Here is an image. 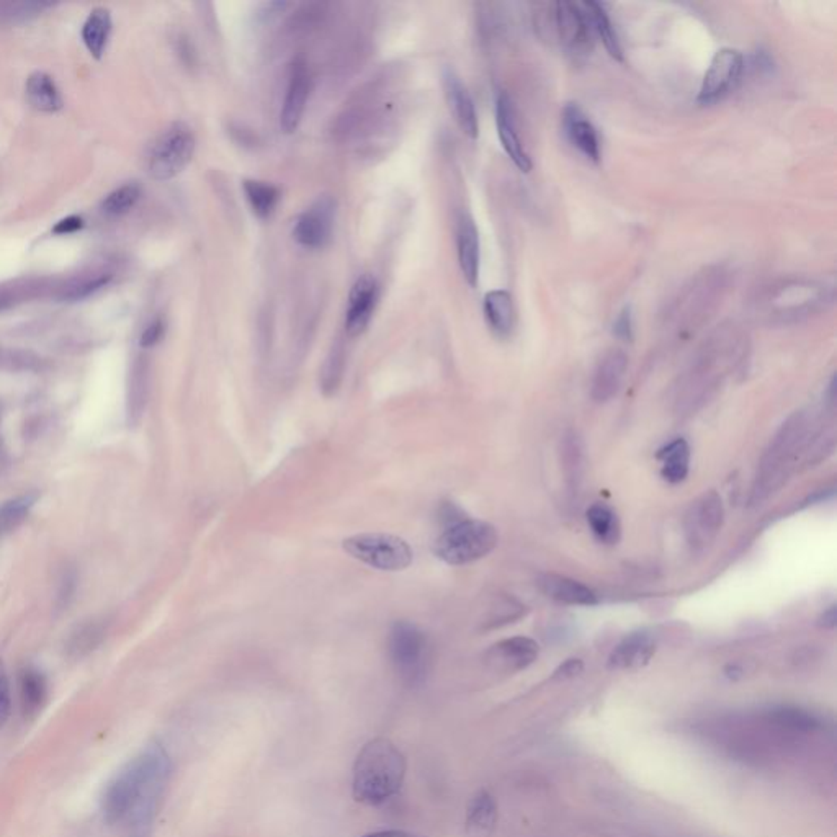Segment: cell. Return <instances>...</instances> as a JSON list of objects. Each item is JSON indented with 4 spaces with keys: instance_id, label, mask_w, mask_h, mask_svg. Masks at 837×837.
Listing matches in <instances>:
<instances>
[{
    "instance_id": "obj_6",
    "label": "cell",
    "mask_w": 837,
    "mask_h": 837,
    "mask_svg": "<svg viewBox=\"0 0 837 837\" xmlns=\"http://www.w3.org/2000/svg\"><path fill=\"white\" fill-rule=\"evenodd\" d=\"M498 532L482 520L462 519L442 532L434 553L446 565L463 566L489 555L498 546Z\"/></svg>"
},
{
    "instance_id": "obj_24",
    "label": "cell",
    "mask_w": 837,
    "mask_h": 837,
    "mask_svg": "<svg viewBox=\"0 0 837 837\" xmlns=\"http://www.w3.org/2000/svg\"><path fill=\"white\" fill-rule=\"evenodd\" d=\"M484 318L488 326L498 337H509L515 324L514 300L507 290H492L486 293L482 301Z\"/></svg>"
},
{
    "instance_id": "obj_23",
    "label": "cell",
    "mask_w": 837,
    "mask_h": 837,
    "mask_svg": "<svg viewBox=\"0 0 837 837\" xmlns=\"http://www.w3.org/2000/svg\"><path fill=\"white\" fill-rule=\"evenodd\" d=\"M498 823V805L491 793L480 790L466 808L468 837H491Z\"/></svg>"
},
{
    "instance_id": "obj_14",
    "label": "cell",
    "mask_w": 837,
    "mask_h": 837,
    "mask_svg": "<svg viewBox=\"0 0 837 837\" xmlns=\"http://www.w3.org/2000/svg\"><path fill=\"white\" fill-rule=\"evenodd\" d=\"M496 127H498V135L501 139L502 147L506 154L509 155L510 161L519 169L520 172H530L532 159L520 139L515 109L506 92H499L496 99Z\"/></svg>"
},
{
    "instance_id": "obj_2",
    "label": "cell",
    "mask_w": 837,
    "mask_h": 837,
    "mask_svg": "<svg viewBox=\"0 0 837 837\" xmlns=\"http://www.w3.org/2000/svg\"><path fill=\"white\" fill-rule=\"evenodd\" d=\"M408 764L406 757L386 737H374L358 753L354 764L352 793L358 803L380 806L402 789Z\"/></svg>"
},
{
    "instance_id": "obj_40",
    "label": "cell",
    "mask_w": 837,
    "mask_h": 837,
    "mask_svg": "<svg viewBox=\"0 0 837 837\" xmlns=\"http://www.w3.org/2000/svg\"><path fill=\"white\" fill-rule=\"evenodd\" d=\"M165 332V324L164 321L161 318L154 319L147 324L146 329L143 330L141 334V339H139V346L145 347V348H151V347L157 346L161 342V339L164 337Z\"/></svg>"
},
{
    "instance_id": "obj_32",
    "label": "cell",
    "mask_w": 837,
    "mask_h": 837,
    "mask_svg": "<svg viewBox=\"0 0 837 837\" xmlns=\"http://www.w3.org/2000/svg\"><path fill=\"white\" fill-rule=\"evenodd\" d=\"M563 463H565L566 481L569 492H577L579 482L583 480L584 448L581 438L574 432L563 438Z\"/></svg>"
},
{
    "instance_id": "obj_12",
    "label": "cell",
    "mask_w": 837,
    "mask_h": 837,
    "mask_svg": "<svg viewBox=\"0 0 837 837\" xmlns=\"http://www.w3.org/2000/svg\"><path fill=\"white\" fill-rule=\"evenodd\" d=\"M336 219V200L329 195L319 197L310 208L303 211L295 221L293 237L303 247H324L332 236Z\"/></svg>"
},
{
    "instance_id": "obj_9",
    "label": "cell",
    "mask_w": 837,
    "mask_h": 837,
    "mask_svg": "<svg viewBox=\"0 0 837 837\" xmlns=\"http://www.w3.org/2000/svg\"><path fill=\"white\" fill-rule=\"evenodd\" d=\"M195 153V137L189 125L172 123L157 137L151 149L147 169L155 181H171L190 164Z\"/></svg>"
},
{
    "instance_id": "obj_38",
    "label": "cell",
    "mask_w": 837,
    "mask_h": 837,
    "mask_svg": "<svg viewBox=\"0 0 837 837\" xmlns=\"http://www.w3.org/2000/svg\"><path fill=\"white\" fill-rule=\"evenodd\" d=\"M12 713V697L5 665L0 661V729L7 725Z\"/></svg>"
},
{
    "instance_id": "obj_5",
    "label": "cell",
    "mask_w": 837,
    "mask_h": 837,
    "mask_svg": "<svg viewBox=\"0 0 837 837\" xmlns=\"http://www.w3.org/2000/svg\"><path fill=\"white\" fill-rule=\"evenodd\" d=\"M535 30L543 40H551L568 55L586 56L594 46V30L583 4L553 2L535 5Z\"/></svg>"
},
{
    "instance_id": "obj_19",
    "label": "cell",
    "mask_w": 837,
    "mask_h": 837,
    "mask_svg": "<svg viewBox=\"0 0 837 837\" xmlns=\"http://www.w3.org/2000/svg\"><path fill=\"white\" fill-rule=\"evenodd\" d=\"M444 89H445L446 101L452 110L455 121L464 135L476 139L480 135V123L478 113L474 107L473 97L462 79L456 75L455 71L445 69L444 71Z\"/></svg>"
},
{
    "instance_id": "obj_3",
    "label": "cell",
    "mask_w": 837,
    "mask_h": 837,
    "mask_svg": "<svg viewBox=\"0 0 837 837\" xmlns=\"http://www.w3.org/2000/svg\"><path fill=\"white\" fill-rule=\"evenodd\" d=\"M813 440V422L808 414L795 412L783 422L762 456L753 488V504H761L782 488Z\"/></svg>"
},
{
    "instance_id": "obj_20",
    "label": "cell",
    "mask_w": 837,
    "mask_h": 837,
    "mask_svg": "<svg viewBox=\"0 0 837 837\" xmlns=\"http://www.w3.org/2000/svg\"><path fill=\"white\" fill-rule=\"evenodd\" d=\"M456 251H458V264L463 273L464 280L470 286H476L480 280L481 244H480V233L474 225V219L470 215H462L458 219Z\"/></svg>"
},
{
    "instance_id": "obj_7",
    "label": "cell",
    "mask_w": 837,
    "mask_h": 837,
    "mask_svg": "<svg viewBox=\"0 0 837 837\" xmlns=\"http://www.w3.org/2000/svg\"><path fill=\"white\" fill-rule=\"evenodd\" d=\"M388 653L402 683L418 687L430 669V643L426 633L410 621H396L390 630Z\"/></svg>"
},
{
    "instance_id": "obj_44",
    "label": "cell",
    "mask_w": 837,
    "mask_h": 837,
    "mask_svg": "<svg viewBox=\"0 0 837 837\" xmlns=\"http://www.w3.org/2000/svg\"><path fill=\"white\" fill-rule=\"evenodd\" d=\"M364 837H418L412 833H408V831H401V829H386V831H376V833H370V834H365Z\"/></svg>"
},
{
    "instance_id": "obj_10",
    "label": "cell",
    "mask_w": 837,
    "mask_h": 837,
    "mask_svg": "<svg viewBox=\"0 0 837 837\" xmlns=\"http://www.w3.org/2000/svg\"><path fill=\"white\" fill-rule=\"evenodd\" d=\"M744 71V56L733 48H721L711 57L710 66L703 75L697 101L710 107L723 101L736 87Z\"/></svg>"
},
{
    "instance_id": "obj_1",
    "label": "cell",
    "mask_w": 837,
    "mask_h": 837,
    "mask_svg": "<svg viewBox=\"0 0 837 837\" xmlns=\"http://www.w3.org/2000/svg\"><path fill=\"white\" fill-rule=\"evenodd\" d=\"M171 771L172 762L163 744L149 743L105 787L101 797L105 823L113 826L133 816H155Z\"/></svg>"
},
{
    "instance_id": "obj_17",
    "label": "cell",
    "mask_w": 837,
    "mask_h": 837,
    "mask_svg": "<svg viewBox=\"0 0 837 837\" xmlns=\"http://www.w3.org/2000/svg\"><path fill=\"white\" fill-rule=\"evenodd\" d=\"M538 651L537 641L532 638H507L488 649L486 665L501 673H515L533 665L537 661Z\"/></svg>"
},
{
    "instance_id": "obj_26",
    "label": "cell",
    "mask_w": 837,
    "mask_h": 837,
    "mask_svg": "<svg viewBox=\"0 0 837 837\" xmlns=\"http://www.w3.org/2000/svg\"><path fill=\"white\" fill-rule=\"evenodd\" d=\"M48 697V683L45 675L28 667L20 674V701L25 718H35L45 705Z\"/></svg>"
},
{
    "instance_id": "obj_43",
    "label": "cell",
    "mask_w": 837,
    "mask_h": 837,
    "mask_svg": "<svg viewBox=\"0 0 837 837\" xmlns=\"http://www.w3.org/2000/svg\"><path fill=\"white\" fill-rule=\"evenodd\" d=\"M153 823H131L129 837H151Z\"/></svg>"
},
{
    "instance_id": "obj_30",
    "label": "cell",
    "mask_w": 837,
    "mask_h": 837,
    "mask_svg": "<svg viewBox=\"0 0 837 837\" xmlns=\"http://www.w3.org/2000/svg\"><path fill=\"white\" fill-rule=\"evenodd\" d=\"M242 189L255 216L260 219L270 218L280 201V190L272 183L262 181H244Z\"/></svg>"
},
{
    "instance_id": "obj_42",
    "label": "cell",
    "mask_w": 837,
    "mask_h": 837,
    "mask_svg": "<svg viewBox=\"0 0 837 837\" xmlns=\"http://www.w3.org/2000/svg\"><path fill=\"white\" fill-rule=\"evenodd\" d=\"M83 226L84 219L81 218V216H69V218L61 219V221L56 225L55 228H53V233H55V234H61V236H64V234H73L75 231L83 229Z\"/></svg>"
},
{
    "instance_id": "obj_18",
    "label": "cell",
    "mask_w": 837,
    "mask_h": 837,
    "mask_svg": "<svg viewBox=\"0 0 837 837\" xmlns=\"http://www.w3.org/2000/svg\"><path fill=\"white\" fill-rule=\"evenodd\" d=\"M628 368V357L620 348H610L602 356L592 376L591 394L595 402L612 400L623 383Z\"/></svg>"
},
{
    "instance_id": "obj_28",
    "label": "cell",
    "mask_w": 837,
    "mask_h": 837,
    "mask_svg": "<svg viewBox=\"0 0 837 837\" xmlns=\"http://www.w3.org/2000/svg\"><path fill=\"white\" fill-rule=\"evenodd\" d=\"M27 95L30 103L40 111L53 113L63 107L55 81L45 73L31 74L28 77Z\"/></svg>"
},
{
    "instance_id": "obj_11",
    "label": "cell",
    "mask_w": 837,
    "mask_h": 837,
    "mask_svg": "<svg viewBox=\"0 0 837 837\" xmlns=\"http://www.w3.org/2000/svg\"><path fill=\"white\" fill-rule=\"evenodd\" d=\"M723 502L718 492L703 494L699 501L693 502L685 515L683 530L689 545L693 550H705L718 535L723 525Z\"/></svg>"
},
{
    "instance_id": "obj_27",
    "label": "cell",
    "mask_w": 837,
    "mask_h": 837,
    "mask_svg": "<svg viewBox=\"0 0 837 837\" xmlns=\"http://www.w3.org/2000/svg\"><path fill=\"white\" fill-rule=\"evenodd\" d=\"M657 458L661 460V474L665 481L679 484L687 478L691 468V446L683 438H677L659 450Z\"/></svg>"
},
{
    "instance_id": "obj_25",
    "label": "cell",
    "mask_w": 837,
    "mask_h": 837,
    "mask_svg": "<svg viewBox=\"0 0 837 837\" xmlns=\"http://www.w3.org/2000/svg\"><path fill=\"white\" fill-rule=\"evenodd\" d=\"M583 7L589 15L594 33L601 38L602 45L607 49L610 57H613L615 61L621 63L623 61V48H621L619 33L613 27V22L610 19L605 5L601 2L589 0V2H584Z\"/></svg>"
},
{
    "instance_id": "obj_29",
    "label": "cell",
    "mask_w": 837,
    "mask_h": 837,
    "mask_svg": "<svg viewBox=\"0 0 837 837\" xmlns=\"http://www.w3.org/2000/svg\"><path fill=\"white\" fill-rule=\"evenodd\" d=\"M110 30H111V19H110L109 10H92L89 19L84 23L83 40L84 45L87 46L89 53L93 57H101L103 55L107 41H109Z\"/></svg>"
},
{
    "instance_id": "obj_41",
    "label": "cell",
    "mask_w": 837,
    "mask_h": 837,
    "mask_svg": "<svg viewBox=\"0 0 837 837\" xmlns=\"http://www.w3.org/2000/svg\"><path fill=\"white\" fill-rule=\"evenodd\" d=\"M583 669L584 665L581 659H568L566 663L558 667L555 677H558V679H571V677H576L577 674L583 673Z\"/></svg>"
},
{
    "instance_id": "obj_36",
    "label": "cell",
    "mask_w": 837,
    "mask_h": 837,
    "mask_svg": "<svg viewBox=\"0 0 837 837\" xmlns=\"http://www.w3.org/2000/svg\"><path fill=\"white\" fill-rule=\"evenodd\" d=\"M344 374V348L337 344L332 352L329 354L328 360L321 374V390L326 396L336 394Z\"/></svg>"
},
{
    "instance_id": "obj_15",
    "label": "cell",
    "mask_w": 837,
    "mask_h": 837,
    "mask_svg": "<svg viewBox=\"0 0 837 837\" xmlns=\"http://www.w3.org/2000/svg\"><path fill=\"white\" fill-rule=\"evenodd\" d=\"M561 117H563V129L571 146L577 149L594 164H599L602 159L601 137H599L597 128L594 127L589 117L584 113V110L577 103L569 101L566 103Z\"/></svg>"
},
{
    "instance_id": "obj_34",
    "label": "cell",
    "mask_w": 837,
    "mask_h": 837,
    "mask_svg": "<svg viewBox=\"0 0 837 837\" xmlns=\"http://www.w3.org/2000/svg\"><path fill=\"white\" fill-rule=\"evenodd\" d=\"M38 496L35 492H28L15 499L0 504V537L9 532L10 528L17 527L22 520L27 517L28 512L35 506Z\"/></svg>"
},
{
    "instance_id": "obj_33",
    "label": "cell",
    "mask_w": 837,
    "mask_h": 837,
    "mask_svg": "<svg viewBox=\"0 0 837 837\" xmlns=\"http://www.w3.org/2000/svg\"><path fill=\"white\" fill-rule=\"evenodd\" d=\"M769 719L782 728L811 733L821 727V721L813 713L795 707H779L769 711Z\"/></svg>"
},
{
    "instance_id": "obj_4",
    "label": "cell",
    "mask_w": 837,
    "mask_h": 837,
    "mask_svg": "<svg viewBox=\"0 0 837 837\" xmlns=\"http://www.w3.org/2000/svg\"><path fill=\"white\" fill-rule=\"evenodd\" d=\"M834 301V285L819 278H789L767 286L755 300L757 316L771 322H795Z\"/></svg>"
},
{
    "instance_id": "obj_22",
    "label": "cell",
    "mask_w": 837,
    "mask_h": 837,
    "mask_svg": "<svg viewBox=\"0 0 837 837\" xmlns=\"http://www.w3.org/2000/svg\"><path fill=\"white\" fill-rule=\"evenodd\" d=\"M540 589L551 601L565 604V605H583L591 607L597 604V595L587 586L579 581H574L566 576L558 574H546L540 579Z\"/></svg>"
},
{
    "instance_id": "obj_8",
    "label": "cell",
    "mask_w": 837,
    "mask_h": 837,
    "mask_svg": "<svg viewBox=\"0 0 837 837\" xmlns=\"http://www.w3.org/2000/svg\"><path fill=\"white\" fill-rule=\"evenodd\" d=\"M344 550L357 561L378 571H404L414 553L406 540L388 533H360L344 540Z\"/></svg>"
},
{
    "instance_id": "obj_39",
    "label": "cell",
    "mask_w": 837,
    "mask_h": 837,
    "mask_svg": "<svg viewBox=\"0 0 837 837\" xmlns=\"http://www.w3.org/2000/svg\"><path fill=\"white\" fill-rule=\"evenodd\" d=\"M613 334L625 342L633 340V310L630 304L623 306V310L620 311L619 316L615 318Z\"/></svg>"
},
{
    "instance_id": "obj_31",
    "label": "cell",
    "mask_w": 837,
    "mask_h": 837,
    "mask_svg": "<svg viewBox=\"0 0 837 837\" xmlns=\"http://www.w3.org/2000/svg\"><path fill=\"white\" fill-rule=\"evenodd\" d=\"M587 524L602 543L613 545L620 540V522L615 510L607 504H594L587 510Z\"/></svg>"
},
{
    "instance_id": "obj_21",
    "label": "cell",
    "mask_w": 837,
    "mask_h": 837,
    "mask_svg": "<svg viewBox=\"0 0 837 837\" xmlns=\"http://www.w3.org/2000/svg\"><path fill=\"white\" fill-rule=\"evenodd\" d=\"M656 651L653 637L647 631H635L623 638L615 649L610 653L609 669L612 671H627L648 665Z\"/></svg>"
},
{
    "instance_id": "obj_45",
    "label": "cell",
    "mask_w": 837,
    "mask_h": 837,
    "mask_svg": "<svg viewBox=\"0 0 837 837\" xmlns=\"http://www.w3.org/2000/svg\"><path fill=\"white\" fill-rule=\"evenodd\" d=\"M836 607H831V609L826 610L821 619H819V625L824 628H834L836 627Z\"/></svg>"
},
{
    "instance_id": "obj_35",
    "label": "cell",
    "mask_w": 837,
    "mask_h": 837,
    "mask_svg": "<svg viewBox=\"0 0 837 837\" xmlns=\"http://www.w3.org/2000/svg\"><path fill=\"white\" fill-rule=\"evenodd\" d=\"M139 198L141 187L137 183H127L110 193L101 203V211L110 216H119L133 208Z\"/></svg>"
},
{
    "instance_id": "obj_37",
    "label": "cell",
    "mask_w": 837,
    "mask_h": 837,
    "mask_svg": "<svg viewBox=\"0 0 837 837\" xmlns=\"http://www.w3.org/2000/svg\"><path fill=\"white\" fill-rule=\"evenodd\" d=\"M109 280L110 275H99V277H95V278L84 280V282L75 285L69 292L66 293V295H64V300L79 301L84 300V298H89L93 293L101 290V288L109 283Z\"/></svg>"
},
{
    "instance_id": "obj_16",
    "label": "cell",
    "mask_w": 837,
    "mask_h": 837,
    "mask_svg": "<svg viewBox=\"0 0 837 837\" xmlns=\"http://www.w3.org/2000/svg\"><path fill=\"white\" fill-rule=\"evenodd\" d=\"M311 93V75L308 66L304 61H295L290 71L286 95L283 101L282 113H280V127L283 133L292 135L300 127L301 119L304 115L306 103Z\"/></svg>"
},
{
    "instance_id": "obj_13",
    "label": "cell",
    "mask_w": 837,
    "mask_h": 837,
    "mask_svg": "<svg viewBox=\"0 0 837 837\" xmlns=\"http://www.w3.org/2000/svg\"><path fill=\"white\" fill-rule=\"evenodd\" d=\"M378 295V280L372 273H365L357 278L348 295V308L346 313L347 336L357 337L364 334L374 316Z\"/></svg>"
}]
</instances>
